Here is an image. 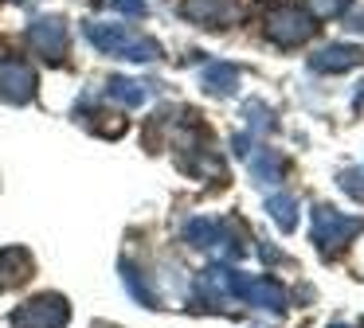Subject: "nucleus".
Masks as SVG:
<instances>
[{"instance_id": "obj_5", "label": "nucleus", "mask_w": 364, "mask_h": 328, "mask_svg": "<svg viewBox=\"0 0 364 328\" xmlns=\"http://www.w3.org/2000/svg\"><path fill=\"white\" fill-rule=\"evenodd\" d=\"M67 320H71V309H67L63 297L43 293V297H36V301H28L24 309L12 317V324L16 328H67Z\"/></svg>"}, {"instance_id": "obj_9", "label": "nucleus", "mask_w": 364, "mask_h": 328, "mask_svg": "<svg viewBox=\"0 0 364 328\" xmlns=\"http://www.w3.org/2000/svg\"><path fill=\"white\" fill-rule=\"evenodd\" d=\"M360 47H353V43H329V47H321L317 55H309V67L317 70V75H341V70H353V67H360Z\"/></svg>"}, {"instance_id": "obj_12", "label": "nucleus", "mask_w": 364, "mask_h": 328, "mask_svg": "<svg viewBox=\"0 0 364 328\" xmlns=\"http://www.w3.org/2000/svg\"><path fill=\"white\" fill-rule=\"evenodd\" d=\"M106 94H110L114 102H122V106H145L149 102V94H153V86L149 82H134V78H110L106 82Z\"/></svg>"}, {"instance_id": "obj_15", "label": "nucleus", "mask_w": 364, "mask_h": 328, "mask_svg": "<svg viewBox=\"0 0 364 328\" xmlns=\"http://www.w3.org/2000/svg\"><path fill=\"white\" fill-rule=\"evenodd\" d=\"M267 211L274 215V223L282 226V231H294V226H298V207H294L290 195H270V199H267Z\"/></svg>"}, {"instance_id": "obj_16", "label": "nucleus", "mask_w": 364, "mask_h": 328, "mask_svg": "<svg viewBox=\"0 0 364 328\" xmlns=\"http://www.w3.org/2000/svg\"><path fill=\"white\" fill-rule=\"evenodd\" d=\"M306 4H309V12H314L317 20H333V16H341L353 0H306Z\"/></svg>"}, {"instance_id": "obj_6", "label": "nucleus", "mask_w": 364, "mask_h": 328, "mask_svg": "<svg viewBox=\"0 0 364 328\" xmlns=\"http://www.w3.org/2000/svg\"><path fill=\"white\" fill-rule=\"evenodd\" d=\"M28 43H32V51L40 55V59L63 62V55H67V23L59 20V16H43V20H36L32 28H28Z\"/></svg>"}, {"instance_id": "obj_13", "label": "nucleus", "mask_w": 364, "mask_h": 328, "mask_svg": "<svg viewBox=\"0 0 364 328\" xmlns=\"http://www.w3.org/2000/svg\"><path fill=\"white\" fill-rule=\"evenodd\" d=\"M122 281H126V289H129V293H134V297H137V301H141V305H149V309H157V305H161L157 289L149 285V278H145V273L137 270V266L122 262Z\"/></svg>"}, {"instance_id": "obj_19", "label": "nucleus", "mask_w": 364, "mask_h": 328, "mask_svg": "<svg viewBox=\"0 0 364 328\" xmlns=\"http://www.w3.org/2000/svg\"><path fill=\"white\" fill-rule=\"evenodd\" d=\"M114 8L122 16H145L149 12V0H114Z\"/></svg>"}, {"instance_id": "obj_1", "label": "nucleus", "mask_w": 364, "mask_h": 328, "mask_svg": "<svg viewBox=\"0 0 364 328\" xmlns=\"http://www.w3.org/2000/svg\"><path fill=\"white\" fill-rule=\"evenodd\" d=\"M87 35H90V43H95L102 55H118V59H134V62L161 59V43H157V39H145V35H137V31L122 28V23L90 20L87 23Z\"/></svg>"}, {"instance_id": "obj_18", "label": "nucleus", "mask_w": 364, "mask_h": 328, "mask_svg": "<svg viewBox=\"0 0 364 328\" xmlns=\"http://www.w3.org/2000/svg\"><path fill=\"white\" fill-rule=\"evenodd\" d=\"M243 114H247V125H251V129H262V125L270 121V114H267V106H262V102H247Z\"/></svg>"}, {"instance_id": "obj_8", "label": "nucleus", "mask_w": 364, "mask_h": 328, "mask_svg": "<svg viewBox=\"0 0 364 328\" xmlns=\"http://www.w3.org/2000/svg\"><path fill=\"white\" fill-rule=\"evenodd\" d=\"M181 12L192 23H200V28H228V23L239 20L243 0H184Z\"/></svg>"}, {"instance_id": "obj_20", "label": "nucleus", "mask_w": 364, "mask_h": 328, "mask_svg": "<svg viewBox=\"0 0 364 328\" xmlns=\"http://www.w3.org/2000/svg\"><path fill=\"white\" fill-rule=\"evenodd\" d=\"M353 106H356V109H360V106H364V82H360V90H356V98H353Z\"/></svg>"}, {"instance_id": "obj_10", "label": "nucleus", "mask_w": 364, "mask_h": 328, "mask_svg": "<svg viewBox=\"0 0 364 328\" xmlns=\"http://www.w3.org/2000/svg\"><path fill=\"white\" fill-rule=\"evenodd\" d=\"M200 78H204V90L215 94V98H231L239 90V82H243L239 67H231V62H208Z\"/></svg>"}, {"instance_id": "obj_11", "label": "nucleus", "mask_w": 364, "mask_h": 328, "mask_svg": "<svg viewBox=\"0 0 364 328\" xmlns=\"http://www.w3.org/2000/svg\"><path fill=\"white\" fill-rule=\"evenodd\" d=\"M28 273H32L28 250H20V246L0 250V285H20V281H28Z\"/></svg>"}, {"instance_id": "obj_17", "label": "nucleus", "mask_w": 364, "mask_h": 328, "mask_svg": "<svg viewBox=\"0 0 364 328\" xmlns=\"http://www.w3.org/2000/svg\"><path fill=\"white\" fill-rule=\"evenodd\" d=\"M341 187H345L353 199L364 203V172L360 168H345V172H341Z\"/></svg>"}, {"instance_id": "obj_2", "label": "nucleus", "mask_w": 364, "mask_h": 328, "mask_svg": "<svg viewBox=\"0 0 364 328\" xmlns=\"http://www.w3.org/2000/svg\"><path fill=\"white\" fill-rule=\"evenodd\" d=\"M184 239L192 242L196 250H215L223 258H243L247 254V231L239 219H192L184 226Z\"/></svg>"}, {"instance_id": "obj_14", "label": "nucleus", "mask_w": 364, "mask_h": 328, "mask_svg": "<svg viewBox=\"0 0 364 328\" xmlns=\"http://www.w3.org/2000/svg\"><path fill=\"white\" fill-rule=\"evenodd\" d=\"M251 172H255V180H262V184H278L282 172H286V160L274 153V148H262L259 156H251Z\"/></svg>"}, {"instance_id": "obj_4", "label": "nucleus", "mask_w": 364, "mask_h": 328, "mask_svg": "<svg viewBox=\"0 0 364 328\" xmlns=\"http://www.w3.org/2000/svg\"><path fill=\"white\" fill-rule=\"evenodd\" d=\"M360 231H364V219L341 215L337 207H314V231H309V234H314L317 250H321L325 258L341 254V250H345Z\"/></svg>"}, {"instance_id": "obj_7", "label": "nucleus", "mask_w": 364, "mask_h": 328, "mask_svg": "<svg viewBox=\"0 0 364 328\" xmlns=\"http://www.w3.org/2000/svg\"><path fill=\"white\" fill-rule=\"evenodd\" d=\"M0 98L24 106L36 98V70L24 59H0Z\"/></svg>"}, {"instance_id": "obj_21", "label": "nucleus", "mask_w": 364, "mask_h": 328, "mask_svg": "<svg viewBox=\"0 0 364 328\" xmlns=\"http://www.w3.org/2000/svg\"><path fill=\"white\" fill-rule=\"evenodd\" d=\"M16 4H28V0H16Z\"/></svg>"}, {"instance_id": "obj_3", "label": "nucleus", "mask_w": 364, "mask_h": 328, "mask_svg": "<svg viewBox=\"0 0 364 328\" xmlns=\"http://www.w3.org/2000/svg\"><path fill=\"white\" fill-rule=\"evenodd\" d=\"M262 31H267L270 43L290 51V47H301L314 35V23L294 0H267L262 4Z\"/></svg>"}, {"instance_id": "obj_22", "label": "nucleus", "mask_w": 364, "mask_h": 328, "mask_svg": "<svg viewBox=\"0 0 364 328\" xmlns=\"http://www.w3.org/2000/svg\"><path fill=\"white\" fill-rule=\"evenodd\" d=\"M333 328H345V324H333Z\"/></svg>"}]
</instances>
